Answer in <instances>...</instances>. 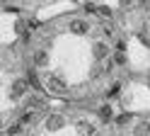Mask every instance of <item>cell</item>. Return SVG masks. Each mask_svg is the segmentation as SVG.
Masks as SVG:
<instances>
[{
    "mask_svg": "<svg viewBox=\"0 0 150 136\" xmlns=\"http://www.w3.org/2000/svg\"><path fill=\"white\" fill-rule=\"evenodd\" d=\"M46 90L49 92H53V95H65L68 92V83L63 80L61 75H46Z\"/></svg>",
    "mask_w": 150,
    "mask_h": 136,
    "instance_id": "cell-1",
    "label": "cell"
},
{
    "mask_svg": "<svg viewBox=\"0 0 150 136\" xmlns=\"http://www.w3.org/2000/svg\"><path fill=\"white\" fill-rule=\"evenodd\" d=\"M27 78H17V80H12L10 85V97L12 100H22V97H27Z\"/></svg>",
    "mask_w": 150,
    "mask_h": 136,
    "instance_id": "cell-2",
    "label": "cell"
},
{
    "mask_svg": "<svg viewBox=\"0 0 150 136\" xmlns=\"http://www.w3.org/2000/svg\"><path fill=\"white\" fill-rule=\"evenodd\" d=\"M65 126V114H49L46 117V131H61Z\"/></svg>",
    "mask_w": 150,
    "mask_h": 136,
    "instance_id": "cell-3",
    "label": "cell"
},
{
    "mask_svg": "<svg viewBox=\"0 0 150 136\" xmlns=\"http://www.w3.org/2000/svg\"><path fill=\"white\" fill-rule=\"evenodd\" d=\"M68 29H70L75 37H85V34L90 32V22H87V19H70Z\"/></svg>",
    "mask_w": 150,
    "mask_h": 136,
    "instance_id": "cell-4",
    "label": "cell"
},
{
    "mask_svg": "<svg viewBox=\"0 0 150 136\" xmlns=\"http://www.w3.org/2000/svg\"><path fill=\"white\" fill-rule=\"evenodd\" d=\"M92 56H95V61H104V58L109 56L107 42H95V44H92Z\"/></svg>",
    "mask_w": 150,
    "mask_h": 136,
    "instance_id": "cell-5",
    "label": "cell"
},
{
    "mask_svg": "<svg viewBox=\"0 0 150 136\" xmlns=\"http://www.w3.org/2000/svg\"><path fill=\"white\" fill-rule=\"evenodd\" d=\"M75 131H78V136H95V126H92V122H85V119H78L75 122Z\"/></svg>",
    "mask_w": 150,
    "mask_h": 136,
    "instance_id": "cell-6",
    "label": "cell"
},
{
    "mask_svg": "<svg viewBox=\"0 0 150 136\" xmlns=\"http://www.w3.org/2000/svg\"><path fill=\"white\" fill-rule=\"evenodd\" d=\"M27 107L29 110H46V100L41 95H27Z\"/></svg>",
    "mask_w": 150,
    "mask_h": 136,
    "instance_id": "cell-7",
    "label": "cell"
},
{
    "mask_svg": "<svg viewBox=\"0 0 150 136\" xmlns=\"http://www.w3.org/2000/svg\"><path fill=\"white\" fill-rule=\"evenodd\" d=\"M34 66L36 68H46L49 66V51H46V49H36L34 51Z\"/></svg>",
    "mask_w": 150,
    "mask_h": 136,
    "instance_id": "cell-8",
    "label": "cell"
},
{
    "mask_svg": "<svg viewBox=\"0 0 150 136\" xmlns=\"http://www.w3.org/2000/svg\"><path fill=\"white\" fill-rule=\"evenodd\" d=\"M97 117H99L102 122H109V119H114V112H111L109 105H102L99 110H97Z\"/></svg>",
    "mask_w": 150,
    "mask_h": 136,
    "instance_id": "cell-9",
    "label": "cell"
},
{
    "mask_svg": "<svg viewBox=\"0 0 150 136\" xmlns=\"http://www.w3.org/2000/svg\"><path fill=\"white\" fill-rule=\"evenodd\" d=\"M133 134H136V136H150V122H145V119L138 122L136 129H133Z\"/></svg>",
    "mask_w": 150,
    "mask_h": 136,
    "instance_id": "cell-10",
    "label": "cell"
},
{
    "mask_svg": "<svg viewBox=\"0 0 150 136\" xmlns=\"http://www.w3.org/2000/svg\"><path fill=\"white\" fill-rule=\"evenodd\" d=\"M20 122H22L24 126H27V124H34V122H36V114H34L32 110H27V112L20 114Z\"/></svg>",
    "mask_w": 150,
    "mask_h": 136,
    "instance_id": "cell-11",
    "label": "cell"
},
{
    "mask_svg": "<svg viewBox=\"0 0 150 136\" xmlns=\"http://www.w3.org/2000/svg\"><path fill=\"white\" fill-rule=\"evenodd\" d=\"M22 129H24V124H22V122H17V124H12L10 129H7V136H20Z\"/></svg>",
    "mask_w": 150,
    "mask_h": 136,
    "instance_id": "cell-12",
    "label": "cell"
},
{
    "mask_svg": "<svg viewBox=\"0 0 150 136\" xmlns=\"http://www.w3.org/2000/svg\"><path fill=\"white\" fill-rule=\"evenodd\" d=\"M114 63H116V66H126V63H128V56H126V51H116V56H114Z\"/></svg>",
    "mask_w": 150,
    "mask_h": 136,
    "instance_id": "cell-13",
    "label": "cell"
},
{
    "mask_svg": "<svg viewBox=\"0 0 150 136\" xmlns=\"http://www.w3.org/2000/svg\"><path fill=\"white\" fill-rule=\"evenodd\" d=\"M128 122H131V114H126V112H124V114H119L116 119H114L116 126H124V124H128Z\"/></svg>",
    "mask_w": 150,
    "mask_h": 136,
    "instance_id": "cell-14",
    "label": "cell"
},
{
    "mask_svg": "<svg viewBox=\"0 0 150 136\" xmlns=\"http://www.w3.org/2000/svg\"><path fill=\"white\" fill-rule=\"evenodd\" d=\"M15 32H17V34H22V37L27 34V24H24V19H17V22H15Z\"/></svg>",
    "mask_w": 150,
    "mask_h": 136,
    "instance_id": "cell-15",
    "label": "cell"
},
{
    "mask_svg": "<svg viewBox=\"0 0 150 136\" xmlns=\"http://www.w3.org/2000/svg\"><path fill=\"white\" fill-rule=\"evenodd\" d=\"M97 12L102 15V19H111V10L104 5V7H97Z\"/></svg>",
    "mask_w": 150,
    "mask_h": 136,
    "instance_id": "cell-16",
    "label": "cell"
},
{
    "mask_svg": "<svg viewBox=\"0 0 150 136\" xmlns=\"http://www.w3.org/2000/svg\"><path fill=\"white\" fill-rule=\"evenodd\" d=\"M138 7L143 10V12H150V0H138Z\"/></svg>",
    "mask_w": 150,
    "mask_h": 136,
    "instance_id": "cell-17",
    "label": "cell"
},
{
    "mask_svg": "<svg viewBox=\"0 0 150 136\" xmlns=\"http://www.w3.org/2000/svg\"><path fill=\"white\" fill-rule=\"evenodd\" d=\"M27 80H29V85L39 87V80H36V75H34V73H29V75H27Z\"/></svg>",
    "mask_w": 150,
    "mask_h": 136,
    "instance_id": "cell-18",
    "label": "cell"
},
{
    "mask_svg": "<svg viewBox=\"0 0 150 136\" xmlns=\"http://www.w3.org/2000/svg\"><path fill=\"white\" fill-rule=\"evenodd\" d=\"M116 51H126V42H124V39H119V42H116Z\"/></svg>",
    "mask_w": 150,
    "mask_h": 136,
    "instance_id": "cell-19",
    "label": "cell"
},
{
    "mask_svg": "<svg viewBox=\"0 0 150 136\" xmlns=\"http://www.w3.org/2000/svg\"><path fill=\"white\" fill-rule=\"evenodd\" d=\"M119 87H121V85L114 83V85H111V90H109V95H119Z\"/></svg>",
    "mask_w": 150,
    "mask_h": 136,
    "instance_id": "cell-20",
    "label": "cell"
},
{
    "mask_svg": "<svg viewBox=\"0 0 150 136\" xmlns=\"http://www.w3.org/2000/svg\"><path fill=\"white\" fill-rule=\"evenodd\" d=\"M119 5L121 7H131V5H133V0H119Z\"/></svg>",
    "mask_w": 150,
    "mask_h": 136,
    "instance_id": "cell-21",
    "label": "cell"
},
{
    "mask_svg": "<svg viewBox=\"0 0 150 136\" xmlns=\"http://www.w3.org/2000/svg\"><path fill=\"white\" fill-rule=\"evenodd\" d=\"M3 5H5V7H7V0H3Z\"/></svg>",
    "mask_w": 150,
    "mask_h": 136,
    "instance_id": "cell-22",
    "label": "cell"
},
{
    "mask_svg": "<svg viewBox=\"0 0 150 136\" xmlns=\"http://www.w3.org/2000/svg\"><path fill=\"white\" fill-rule=\"evenodd\" d=\"M148 32H150V27H148Z\"/></svg>",
    "mask_w": 150,
    "mask_h": 136,
    "instance_id": "cell-23",
    "label": "cell"
}]
</instances>
